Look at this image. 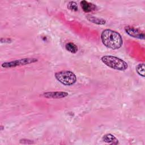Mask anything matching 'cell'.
Masks as SVG:
<instances>
[{
	"label": "cell",
	"instance_id": "7",
	"mask_svg": "<svg viewBox=\"0 0 145 145\" xmlns=\"http://www.w3.org/2000/svg\"><path fill=\"white\" fill-rule=\"evenodd\" d=\"M80 4L83 11L85 12H90L95 11L97 8V7L95 5L84 0L80 2Z\"/></svg>",
	"mask_w": 145,
	"mask_h": 145
},
{
	"label": "cell",
	"instance_id": "6",
	"mask_svg": "<svg viewBox=\"0 0 145 145\" xmlns=\"http://www.w3.org/2000/svg\"><path fill=\"white\" fill-rule=\"evenodd\" d=\"M69 95V93L63 91L57 92H47L42 93V96L48 99H61L64 98Z\"/></svg>",
	"mask_w": 145,
	"mask_h": 145
},
{
	"label": "cell",
	"instance_id": "4",
	"mask_svg": "<svg viewBox=\"0 0 145 145\" xmlns=\"http://www.w3.org/2000/svg\"><path fill=\"white\" fill-rule=\"evenodd\" d=\"M38 60L35 58H25L20 59H17L10 62H6L2 64L1 66L3 68H12L17 66H23L25 65H28L37 62Z\"/></svg>",
	"mask_w": 145,
	"mask_h": 145
},
{
	"label": "cell",
	"instance_id": "5",
	"mask_svg": "<svg viewBox=\"0 0 145 145\" xmlns=\"http://www.w3.org/2000/svg\"><path fill=\"white\" fill-rule=\"evenodd\" d=\"M125 32L130 36L139 39H144V33L143 31L140 29L131 27V26H126L125 27Z\"/></svg>",
	"mask_w": 145,
	"mask_h": 145
},
{
	"label": "cell",
	"instance_id": "10",
	"mask_svg": "<svg viewBox=\"0 0 145 145\" xmlns=\"http://www.w3.org/2000/svg\"><path fill=\"white\" fill-rule=\"evenodd\" d=\"M65 48L68 52L71 53L75 54L78 52V47L73 42L67 43L65 45Z\"/></svg>",
	"mask_w": 145,
	"mask_h": 145
},
{
	"label": "cell",
	"instance_id": "13",
	"mask_svg": "<svg viewBox=\"0 0 145 145\" xmlns=\"http://www.w3.org/2000/svg\"><path fill=\"white\" fill-rule=\"evenodd\" d=\"M20 143L23 144H33L34 142L29 139H22L20 140Z\"/></svg>",
	"mask_w": 145,
	"mask_h": 145
},
{
	"label": "cell",
	"instance_id": "8",
	"mask_svg": "<svg viewBox=\"0 0 145 145\" xmlns=\"http://www.w3.org/2000/svg\"><path fill=\"white\" fill-rule=\"evenodd\" d=\"M102 140L106 143L112 144H117L118 143V140L112 134H106L104 135L102 138Z\"/></svg>",
	"mask_w": 145,
	"mask_h": 145
},
{
	"label": "cell",
	"instance_id": "9",
	"mask_svg": "<svg viewBox=\"0 0 145 145\" xmlns=\"http://www.w3.org/2000/svg\"><path fill=\"white\" fill-rule=\"evenodd\" d=\"M87 19L91 23H92L93 24H98V25H104L106 23V20H104L103 18H97L91 15H88L86 16Z\"/></svg>",
	"mask_w": 145,
	"mask_h": 145
},
{
	"label": "cell",
	"instance_id": "11",
	"mask_svg": "<svg viewBox=\"0 0 145 145\" xmlns=\"http://www.w3.org/2000/svg\"><path fill=\"white\" fill-rule=\"evenodd\" d=\"M136 71L138 75L142 77H144V63H139L136 66Z\"/></svg>",
	"mask_w": 145,
	"mask_h": 145
},
{
	"label": "cell",
	"instance_id": "1",
	"mask_svg": "<svg viewBox=\"0 0 145 145\" xmlns=\"http://www.w3.org/2000/svg\"><path fill=\"white\" fill-rule=\"evenodd\" d=\"M101 40L104 46L112 49H119L123 44V40L121 35L109 29H104L101 32Z\"/></svg>",
	"mask_w": 145,
	"mask_h": 145
},
{
	"label": "cell",
	"instance_id": "12",
	"mask_svg": "<svg viewBox=\"0 0 145 145\" xmlns=\"http://www.w3.org/2000/svg\"><path fill=\"white\" fill-rule=\"evenodd\" d=\"M67 8L70 10L73 11H76L78 10V7L77 3L74 1L69 2L67 5Z\"/></svg>",
	"mask_w": 145,
	"mask_h": 145
},
{
	"label": "cell",
	"instance_id": "2",
	"mask_svg": "<svg viewBox=\"0 0 145 145\" xmlns=\"http://www.w3.org/2000/svg\"><path fill=\"white\" fill-rule=\"evenodd\" d=\"M101 62L113 69L125 71L128 68L127 63L122 59L113 56H104L101 58Z\"/></svg>",
	"mask_w": 145,
	"mask_h": 145
},
{
	"label": "cell",
	"instance_id": "3",
	"mask_svg": "<svg viewBox=\"0 0 145 145\" xmlns=\"http://www.w3.org/2000/svg\"><path fill=\"white\" fill-rule=\"evenodd\" d=\"M56 79L65 86H71L76 82V76L71 71L62 70L55 74Z\"/></svg>",
	"mask_w": 145,
	"mask_h": 145
}]
</instances>
